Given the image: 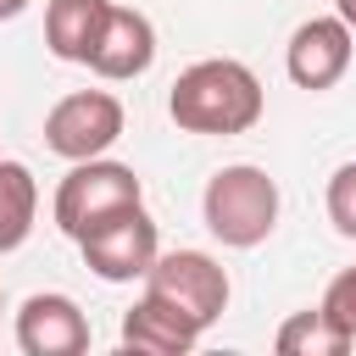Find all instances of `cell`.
<instances>
[{"instance_id":"8fae6325","label":"cell","mask_w":356,"mask_h":356,"mask_svg":"<svg viewBox=\"0 0 356 356\" xmlns=\"http://www.w3.org/2000/svg\"><path fill=\"white\" fill-rule=\"evenodd\" d=\"M106 11L111 0H50L44 6V44L56 61H72V67H89L95 44H100V28H106Z\"/></svg>"},{"instance_id":"ba28073f","label":"cell","mask_w":356,"mask_h":356,"mask_svg":"<svg viewBox=\"0 0 356 356\" xmlns=\"http://www.w3.org/2000/svg\"><path fill=\"white\" fill-rule=\"evenodd\" d=\"M17 350L22 356H83L89 350V317L72 295L39 289L17 306Z\"/></svg>"},{"instance_id":"9c48e42d","label":"cell","mask_w":356,"mask_h":356,"mask_svg":"<svg viewBox=\"0 0 356 356\" xmlns=\"http://www.w3.org/2000/svg\"><path fill=\"white\" fill-rule=\"evenodd\" d=\"M150 61H156V22L139 6H117L111 0L100 44L89 56V72H100L106 83H128V78H145Z\"/></svg>"},{"instance_id":"30bf717a","label":"cell","mask_w":356,"mask_h":356,"mask_svg":"<svg viewBox=\"0 0 356 356\" xmlns=\"http://www.w3.org/2000/svg\"><path fill=\"white\" fill-rule=\"evenodd\" d=\"M122 345L128 350H145V356H184L200 345V328L161 295H139L128 312H122Z\"/></svg>"},{"instance_id":"52a82bcc","label":"cell","mask_w":356,"mask_h":356,"mask_svg":"<svg viewBox=\"0 0 356 356\" xmlns=\"http://www.w3.org/2000/svg\"><path fill=\"white\" fill-rule=\"evenodd\" d=\"M350 56H356V33L339 22V17H306L289 44H284V72L295 89H334L345 72H350Z\"/></svg>"},{"instance_id":"7c38bea8","label":"cell","mask_w":356,"mask_h":356,"mask_svg":"<svg viewBox=\"0 0 356 356\" xmlns=\"http://www.w3.org/2000/svg\"><path fill=\"white\" fill-rule=\"evenodd\" d=\"M39 217V184L22 161H0V256L22 250Z\"/></svg>"},{"instance_id":"7a4b0ae2","label":"cell","mask_w":356,"mask_h":356,"mask_svg":"<svg viewBox=\"0 0 356 356\" xmlns=\"http://www.w3.org/2000/svg\"><path fill=\"white\" fill-rule=\"evenodd\" d=\"M200 217H206L211 239H222L228 250H250V245H261L278 228V184L261 167H250V161L217 167L206 178Z\"/></svg>"},{"instance_id":"6da1fadb","label":"cell","mask_w":356,"mask_h":356,"mask_svg":"<svg viewBox=\"0 0 356 356\" xmlns=\"http://www.w3.org/2000/svg\"><path fill=\"white\" fill-rule=\"evenodd\" d=\"M261 78L234 61V56H206L195 67H184L167 89V117L184 128V134H250L261 122Z\"/></svg>"},{"instance_id":"e0dca14e","label":"cell","mask_w":356,"mask_h":356,"mask_svg":"<svg viewBox=\"0 0 356 356\" xmlns=\"http://www.w3.org/2000/svg\"><path fill=\"white\" fill-rule=\"evenodd\" d=\"M28 11V0H0V22H11V17H22Z\"/></svg>"},{"instance_id":"4fadbf2b","label":"cell","mask_w":356,"mask_h":356,"mask_svg":"<svg viewBox=\"0 0 356 356\" xmlns=\"http://www.w3.org/2000/svg\"><path fill=\"white\" fill-rule=\"evenodd\" d=\"M273 345H278V356H345L356 339H350V334H339V328L312 306V312L284 317V323H278V334H273Z\"/></svg>"},{"instance_id":"8992f818","label":"cell","mask_w":356,"mask_h":356,"mask_svg":"<svg viewBox=\"0 0 356 356\" xmlns=\"http://www.w3.org/2000/svg\"><path fill=\"white\" fill-rule=\"evenodd\" d=\"M145 289L161 295V300H172L200 334L228 312V273L206 250H161L150 261V273H145Z\"/></svg>"},{"instance_id":"9a60e30c","label":"cell","mask_w":356,"mask_h":356,"mask_svg":"<svg viewBox=\"0 0 356 356\" xmlns=\"http://www.w3.org/2000/svg\"><path fill=\"white\" fill-rule=\"evenodd\" d=\"M317 312L339 328V334H350L356 339V267H345L328 289H323V300H317Z\"/></svg>"},{"instance_id":"3957f363","label":"cell","mask_w":356,"mask_h":356,"mask_svg":"<svg viewBox=\"0 0 356 356\" xmlns=\"http://www.w3.org/2000/svg\"><path fill=\"white\" fill-rule=\"evenodd\" d=\"M139 200H145V184H139L134 167L106 161V156H89V161H72V172L56 184L50 217H56V228H61L67 239H78V234H89L95 222H106L111 211L139 206Z\"/></svg>"},{"instance_id":"5bb4252c","label":"cell","mask_w":356,"mask_h":356,"mask_svg":"<svg viewBox=\"0 0 356 356\" xmlns=\"http://www.w3.org/2000/svg\"><path fill=\"white\" fill-rule=\"evenodd\" d=\"M323 206H328V222H334V234L356 239V161L334 167V178H328V195H323Z\"/></svg>"},{"instance_id":"2e32d148","label":"cell","mask_w":356,"mask_h":356,"mask_svg":"<svg viewBox=\"0 0 356 356\" xmlns=\"http://www.w3.org/2000/svg\"><path fill=\"white\" fill-rule=\"evenodd\" d=\"M334 17H339L350 33H356V0H334Z\"/></svg>"},{"instance_id":"ac0fdd59","label":"cell","mask_w":356,"mask_h":356,"mask_svg":"<svg viewBox=\"0 0 356 356\" xmlns=\"http://www.w3.org/2000/svg\"><path fill=\"white\" fill-rule=\"evenodd\" d=\"M0 312H6V289H0Z\"/></svg>"},{"instance_id":"277c9868","label":"cell","mask_w":356,"mask_h":356,"mask_svg":"<svg viewBox=\"0 0 356 356\" xmlns=\"http://www.w3.org/2000/svg\"><path fill=\"white\" fill-rule=\"evenodd\" d=\"M122 122H128V111L111 89H72L44 111V145L61 161H89L122 139Z\"/></svg>"},{"instance_id":"5b68a950","label":"cell","mask_w":356,"mask_h":356,"mask_svg":"<svg viewBox=\"0 0 356 356\" xmlns=\"http://www.w3.org/2000/svg\"><path fill=\"white\" fill-rule=\"evenodd\" d=\"M78 250H83V261H89L95 278H106V284H134V278H145L150 261L161 256V234H156V222H150V211H145V200H139V206L111 211V217L95 222L89 234H78Z\"/></svg>"}]
</instances>
